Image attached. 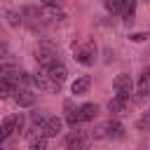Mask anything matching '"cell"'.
Here are the masks:
<instances>
[{"label":"cell","instance_id":"10","mask_svg":"<svg viewBox=\"0 0 150 150\" xmlns=\"http://www.w3.org/2000/svg\"><path fill=\"white\" fill-rule=\"evenodd\" d=\"M45 73H47V77H49V80H52V82H54L59 89H61V84L68 80V70H66V66H63V63H56V66L47 68Z\"/></svg>","mask_w":150,"mask_h":150},{"label":"cell","instance_id":"7","mask_svg":"<svg viewBox=\"0 0 150 150\" xmlns=\"http://www.w3.org/2000/svg\"><path fill=\"white\" fill-rule=\"evenodd\" d=\"M61 127H63V120H61V117H47V120L42 122V127H40V134H42L45 138H54V136L61 131Z\"/></svg>","mask_w":150,"mask_h":150},{"label":"cell","instance_id":"3","mask_svg":"<svg viewBox=\"0 0 150 150\" xmlns=\"http://www.w3.org/2000/svg\"><path fill=\"white\" fill-rule=\"evenodd\" d=\"M94 136L96 138H105V136H110V138H122L124 136V127L120 124V122H105L103 127H98L96 131H94Z\"/></svg>","mask_w":150,"mask_h":150},{"label":"cell","instance_id":"18","mask_svg":"<svg viewBox=\"0 0 150 150\" xmlns=\"http://www.w3.org/2000/svg\"><path fill=\"white\" fill-rule=\"evenodd\" d=\"M30 150H47V138L45 136H33L30 138Z\"/></svg>","mask_w":150,"mask_h":150},{"label":"cell","instance_id":"13","mask_svg":"<svg viewBox=\"0 0 150 150\" xmlns=\"http://www.w3.org/2000/svg\"><path fill=\"white\" fill-rule=\"evenodd\" d=\"M89 87H91V77H89V75H82V77H77V80L70 84V91L77 96V94H87Z\"/></svg>","mask_w":150,"mask_h":150},{"label":"cell","instance_id":"24","mask_svg":"<svg viewBox=\"0 0 150 150\" xmlns=\"http://www.w3.org/2000/svg\"><path fill=\"white\" fill-rule=\"evenodd\" d=\"M23 129V115H14V131Z\"/></svg>","mask_w":150,"mask_h":150},{"label":"cell","instance_id":"25","mask_svg":"<svg viewBox=\"0 0 150 150\" xmlns=\"http://www.w3.org/2000/svg\"><path fill=\"white\" fill-rule=\"evenodd\" d=\"M7 54H9V47H7L5 42H2V45H0V63H2L5 59H7Z\"/></svg>","mask_w":150,"mask_h":150},{"label":"cell","instance_id":"12","mask_svg":"<svg viewBox=\"0 0 150 150\" xmlns=\"http://www.w3.org/2000/svg\"><path fill=\"white\" fill-rule=\"evenodd\" d=\"M77 115H80V122H91L98 115V105L96 103H84V105L77 108Z\"/></svg>","mask_w":150,"mask_h":150},{"label":"cell","instance_id":"26","mask_svg":"<svg viewBox=\"0 0 150 150\" xmlns=\"http://www.w3.org/2000/svg\"><path fill=\"white\" fill-rule=\"evenodd\" d=\"M59 2H61V0H45V5H54V7H56Z\"/></svg>","mask_w":150,"mask_h":150},{"label":"cell","instance_id":"22","mask_svg":"<svg viewBox=\"0 0 150 150\" xmlns=\"http://www.w3.org/2000/svg\"><path fill=\"white\" fill-rule=\"evenodd\" d=\"M148 124H150V112H145V115L138 120V129H141V131H145V129H148Z\"/></svg>","mask_w":150,"mask_h":150},{"label":"cell","instance_id":"6","mask_svg":"<svg viewBox=\"0 0 150 150\" xmlns=\"http://www.w3.org/2000/svg\"><path fill=\"white\" fill-rule=\"evenodd\" d=\"M129 101H131V96H127V94H115V96L108 101V110H110L112 115H124Z\"/></svg>","mask_w":150,"mask_h":150},{"label":"cell","instance_id":"4","mask_svg":"<svg viewBox=\"0 0 150 150\" xmlns=\"http://www.w3.org/2000/svg\"><path fill=\"white\" fill-rule=\"evenodd\" d=\"M87 141H89L87 131H82V129H73V131L66 136V150H84Z\"/></svg>","mask_w":150,"mask_h":150},{"label":"cell","instance_id":"1","mask_svg":"<svg viewBox=\"0 0 150 150\" xmlns=\"http://www.w3.org/2000/svg\"><path fill=\"white\" fill-rule=\"evenodd\" d=\"M35 61H38V66H40L42 70H47V68L61 63V61H59V49H56L52 42L42 40V42L38 45V49H35Z\"/></svg>","mask_w":150,"mask_h":150},{"label":"cell","instance_id":"19","mask_svg":"<svg viewBox=\"0 0 150 150\" xmlns=\"http://www.w3.org/2000/svg\"><path fill=\"white\" fill-rule=\"evenodd\" d=\"M45 120H47V115H45L42 110H35V112H30V124H33V127H38V129H40Z\"/></svg>","mask_w":150,"mask_h":150},{"label":"cell","instance_id":"21","mask_svg":"<svg viewBox=\"0 0 150 150\" xmlns=\"http://www.w3.org/2000/svg\"><path fill=\"white\" fill-rule=\"evenodd\" d=\"M7 19H9L12 26H19L21 23V14H16V12H7Z\"/></svg>","mask_w":150,"mask_h":150},{"label":"cell","instance_id":"15","mask_svg":"<svg viewBox=\"0 0 150 150\" xmlns=\"http://www.w3.org/2000/svg\"><path fill=\"white\" fill-rule=\"evenodd\" d=\"M134 14H136V0H124L120 16H122L124 21H134Z\"/></svg>","mask_w":150,"mask_h":150},{"label":"cell","instance_id":"8","mask_svg":"<svg viewBox=\"0 0 150 150\" xmlns=\"http://www.w3.org/2000/svg\"><path fill=\"white\" fill-rule=\"evenodd\" d=\"M42 21H49V23H56V21H63L66 19V14L59 9V7H54V5H45L40 12H35Z\"/></svg>","mask_w":150,"mask_h":150},{"label":"cell","instance_id":"14","mask_svg":"<svg viewBox=\"0 0 150 150\" xmlns=\"http://www.w3.org/2000/svg\"><path fill=\"white\" fill-rule=\"evenodd\" d=\"M63 108H66V124H68L70 129H77V124H80L77 108H73V103H70V101H66V103H63Z\"/></svg>","mask_w":150,"mask_h":150},{"label":"cell","instance_id":"9","mask_svg":"<svg viewBox=\"0 0 150 150\" xmlns=\"http://www.w3.org/2000/svg\"><path fill=\"white\" fill-rule=\"evenodd\" d=\"M30 80H33V84H35L38 89H42V91H52V94H54V91H59V87L47 77V73H45L42 68H38V73H35Z\"/></svg>","mask_w":150,"mask_h":150},{"label":"cell","instance_id":"11","mask_svg":"<svg viewBox=\"0 0 150 150\" xmlns=\"http://www.w3.org/2000/svg\"><path fill=\"white\" fill-rule=\"evenodd\" d=\"M12 96H14V103H16L19 108H30V105L35 103V94H33L30 89H16Z\"/></svg>","mask_w":150,"mask_h":150},{"label":"cell","instance_id":"23","mask_svg":"<svg viewBox=\"0 0 150 150\" xmlns=\"http://www.w3.org/2000/svg\"><path fill=\"white\" fill-rule=\"evenodd\" d=\"M145 38H148L145 30H141V33H131V35H129V40H134V42H143Z\"/></svg>","mask_w":150,"mask_h":150},{"label":"cell","instance_id":"5","mask_svg":"<svg viewBox=\"0 0 150 150\" xmlns=\"http://www.w3.org/2000/svg\"><path fill=\"white\" fill-rule=\"evenodd\" d=\"M112 89H115L117 94H127V96H131V94H134V80H131V75L120 73V75L112 80Z\"/></svg>","mask_w":150,"mask_h":150},{"label":"cell","instance_id":"2","mask_svg":"<svg viewBox=\"0 0 150 150\" xmlns=\"http://www.w3.org/2000/svg\"><path fill=\"white\" fill-rule=\"evenodd\" d=\"M73 54H75V59H77L82 66H91V63H94V54H96V45H94L91 40L75 42V45H73Z\"/></svg>","mask_w":150,"mask_h":150},{"label":"cell","instance_id":"17","mask_svg":"<svg viewBox=\"0 0 150 150\" xmlns=\"http://www.w3.org/2000/svg\"><path fill=\"white\" fill-rule=\"evenodd\" d=\"M14 91H16V84H14V82L0 80V98H2V96H12Z\"/></svg>","mask_w":150,"mask_h":150},{"label":"cell","instance_id":"16","mask_svg":"<svg viewBox=\"0 0 150 150\" xmlns=\"http://www.w3.org/2000/svg\"><path fill=\"white\" fill-rule=\"evenodd\" d=\"M148 94V68H143L141 77H138V91H136V101H143Z\"/></svg>","mask_w":150,"mask_h":150},{"label":"cell","instance_id":"20","mask_svg":"<svg viewBox=\"0 0 150 150\" xmlns=\"http://www.w3.org/2000/svg\"><path fill=\"white\" fill-rule=\"evenodd\" d=\"M122 2H124V0H105V9H108L110 14H120V12H122Z\"/></svg>","mask_w":150,"mask_h":150}]
</instances>
